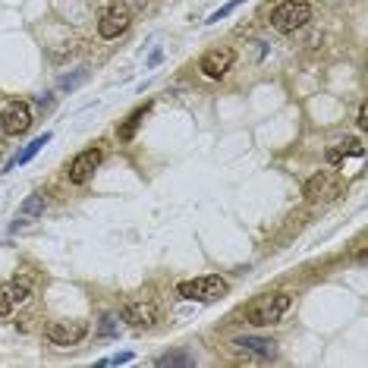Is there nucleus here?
I'll return each instance as SVG.
<instances>
[{
  "mask_svg": "<svg viewBox=\"0 0 368 368\" xmlns=\"http://www.w3.org/2000/svg\"><path fill=\"white\" fill-rule=\"evenodd\" d=\"M293 299L287 293H271V296H258L255 302L246 305V321L255 324V327H268V324H277L280 318L290 312Z\"/></svg>",
  "mask_w": 368,
  "mask_h": 368,
  "instance_id": "f257e3e1",
  "label": "nucleus"
},
{
  "mask_svg": "<svg viewBox=\"0 0 368 368\" xmlns=\"http://www.w3.org/2000/svg\"><path fill=\"white\" fill-rule=\"evenodd\" d=\"M227 290H230L227 280L208 274V277L183 280V283L177 287V296H180V299H186V302H214V299H221Z\"/></svg>",
  "mask_w": 368,
  "mask_h": 368,
  "instance_id": "f03ea898",
  "label": "nucleus"
},
{
  "mask_svg": "<svg viewBox=\"0 0 368 368\" xmlns=\"http://www.w3.org/2000/svg\"><path fill=\"white\" fill-rule=\"evenodd\" d=\"M230 353L246 362H271L274 356H277V343H274L271 337H255V334H249V337L230 340Z\"/></svg>",
  "mask_w": 368,
  "mask_h": 368,
  "instance_id": "7ed1b4c3",
  "label": "nucleus"
},
{
  "mask_svg": "<svg viewBox=\"0 0 368 368\" xmlns=\"http://www.w3.org/2000/svg\"><path fill=\"white\" fill-rule=\"evenodd\" d=\"M309 19H312V7L305 0H283V3L274 7V13H271V25L277 32H283V35L302 29Z\"/></svg>",
  "mask_w": 368,
  "mask_h": 368,
  "instance_id": "20e7f679",
  "label": "nucleus"
},
{
  "mask_svg": "<svg viewBox=\"0 0 368 368\" xmlns=\"http://www.w3.org/2000/svg\"><path fill=\"white\" fill-rule=\"evenodd\" d=\"M340 192H343V180L334 173V170H318L315 177L305 180V189H302V195H305V202H334L340 199Z\"/></svg>",
  "mask_w": 368,
  "mask_h": 368,
  "instance_id": "39448f33",
  "label": "nucleus"
},
{
  "mask_svg": "<svg viewBox=\"0 0 368 368\" xmlns=\"http://www.w3.org/2000/svg\"><path fill=\"white\" fill-rule=\"evenodd\" d=\"M89 334V324L79 321V318H63V321H51L45 327V337L54 346H76L82 337Z\"/></svg>",
  "mask_w": 368,
  "mask_h": 368,
  "instance_id": "423d86ee",
  "label": "nucleus"
},
{
  "mask_svg": "<svg viewBox=\"0 0 368 368\" xmlns=\"http://www.w3.org/2000/svg\"><path fill=\"white\" fill-rule=\"evenodd\" d=\"M32 126V107L25 101H10L0 113V133L3 136H25Z\"/></svg>",
  "mask_w": 368,
  "mask_h": 368,
  "instance_id": "0eeeda50",
  "label": "nucleus"
},
{
  "mask_svg": "<svg viewBox=\"0 0 368 368\" xmlns=\"http://www.w3.org/2000/svg\"><path fill=\"white\" fill-rule=\"evenodd\" d=\"M101 148H85V151H79V155L69 161L67 167V177L73 186H82V183H89L91 177H95V170L101 167Z\"/></svg>",
  "mask_w": 368,
  "mask_h": 368,
  "instance_id": "6e6552de",
  "label": "nucleus"
},
{
  "mask_svg": "<svg viewBox=\"0 0 368 368\" xmlns=\"http://www.w3.org/2000/svg\"><path fill=\"white\" fill-rule=\"evenodd\" d=\"M129 23H133V13H129V7H123V3H117V7L104 10V16L98 19V35L101 38H120L126 29H129Z\"/></svg>",
  "mask_w": 368,
  "mask_h": 368,
  "instance_id": "1a4fd4ad",
  "label": "nucleus"
},
{
  "mask_svg": "<svg viewBox=\"0 0 368 368\" xmlns=\"http://www.w3.org/2000/svg\"><path fill=\"white\" fill-rule=\"evenodd\" d=\"M236 54L230 47H217V51H208L205 57L199 60V69L208 76V79H224V76L233 69Z\"/></svg>",
  "mask_w": 368,
  "mask_h": 368,
  "instance_id": "9d476101",
  "label": "nucleus"
},
{
  "mask_svg": "<svg viewBox=\"0 0 368 368\" xmlns=\"http://www.w3.org/2000/svg\"><path fill=\"white\" fill-rule=\"evenodd\" d=\"M123 321H129L133 327H155L158 305L151 299H129L123 305Z\"/></svg>",
  "mask_w": 368,
  "mask_h": 368,
  "instance_id": "9b49d317",
  "label": "nucleus"
},
{
  "mask_svg": "<svg viewBox=\"0 0 368 368\" xmlns=\"http://www.w3.org/2000/svg\"><path fill=\"white\" fill-rule=\"evenodd\" d=\"M45 211H47V202H45V195H29V199L19 205V214H16V224H13V230H19V227H25V224H32V221H38V217H45Z\"/></svg>",
  "mask_w": 368,
  "mask_h": 368,
  "instance_id": "f8f14e48",
  "label": "nucleus"
},
{
  "mask_svg": "<svg viewBox=\"0 0 368 368\" xmlns=\"http://www.w3.org/2000/svg\"><path fill=\"white\" fill-rule=\"evenodd\" d=\"M47 142H51V133H41V136H38V139H32L29 145H25L23 151H19V155H16V158H10V164H7V167H3V173H10V170L23 167V164H29L32 158H35L38 151H41V148L47 145Z\"/></svg>",
  "mask_w": 368,
  "mask_h": 368,
  "instance_id": "ddd939ff",
  "label": "nucleus"
},
{
  "mask_svg": "<svg viewBox=\"0 0 368 368\" xmlns=\"http://www.w3.org/2000/svg\"><path fill=\"white\" fill-rule=\"evenodd\" d=\"M346 155H349V158H362V155H365V142H362V139H343V142H340V148H327V161H331V164H340Z\"/></svg>",
  "mask_w": 368,
  "mask_h": 368,
  "instance_id": "4468645a",
  "label": "nucleus"
},
{
  "mask_svg": "<svg viewBox=\"0 0 368 368\" xmlns=\"http://www.w3.org/2000/svg\"><path fill=\"white\" fill-rule=\"evenodd\" d=\"M195 362H199V359H195L192 353H186V349H177V353H164V356H158L155 365H158V368H192Z\"/></svg>",
  "mask_w": 368,
  "mask_h": 368,
  "instance_id": "2eb2a0df",
  "label": "nucleus"
},
{
  "mask_svg": "<svg viewBox=\"0 0 368 368\" xmlns=\"http://www.w3.org/2000/svg\"><path fill=\"white\" fill-rule=\"evenodd\" d=\"M145 113H148V104H145V107H139V111H133V113H129V117H126V123L117 129V136H120V139H123V142H129V139H133V136H136V129H139V123H142V120H145Z\"/></svg>",
  "mask_w": 368,
  "mask_h": 368,
  "instance_id": "dca6fc26",
  "label": "nucleus"
},
{
  "mask_svg": "<svg viewBox=\"0 0 368 368\" xmlns=\"http://www.w3.org/2000/svg\"><path fill=\"white\" fill-rule=\"evenodd\" d=\"M7 293H10V299H13V305H23L32 296V280H13L7 287Z\"/></svg>",
  "mask_w": 368,
  "mask_h": 368,
  "instance_id": "f3484780",
  "label": "nucleus"
},
{
  "mask_svg": "<svg viewBox=\"0 0 368 368\" xmlns=\"http://www.w3.org/2000/svg\"><path fill=\"white\" fill-rule=\"evenodd\" d=\"M85 79H89V69H76V73H69V76H60V79H57V89L60 91H73L76 85H82Z\"/></svg>",
  "mask_w": 368,
  "mask_h": 368,
  "instance_id": "a211bd4d",
  "label": "nucleus"
},
{
  "mask_svg": "<svg viewBox=\"0 0 368 368\" xmlns=\"http://www.w3.org/2000/svg\"><path fill=\"white\" fill-rule=\"evenodd\" d=\"M98 337H120L117 315H101V321H98Z\"/></svg>",
  "mask_w": 368,
  "mask_h": 368,
  "instance_id": "6ab92c4d",
  "label": "nucleus"
},
{
  "mask_svg": "<svg viewBox=\"0 0 368 368\" xmlns=\"http://www.w3.org/2000/svg\"><path fill=\"white\" fill-rule=\"evenodd\" d=\"M239 3H246V0H230V3H227V7H221V10H217V13H211V16H208V23H221V19H227V16L230 13H233V10L236 7H239Z\"/></svg>",
  "mask_w": 368,
  "mask_h": 368,
  "instance_id": "aec40b11",
  "label": "nucleus"
},
{
  "mask_svg": "<svg viewBox=\"0 0 368 368\" xmlns=\"http://www.w3.org/2000/svg\"><path fill=\"white\" fill-rule=\"evenodd\" d=\"M13 309H16V305H13V299H10L7 287H3V290H0V318H10V315H13Z\"/></svg>",
  "mask_w": 368,
  "mask_h": 368,
  "instance_id": "412c9836",
  "label": "nucleus"
},
{
  "mask_svg": "<svg viewBox=\"0 0 368 368\" xmlns=\"http://www.w3.org/2000/svg\"><path fill=\"white\" fill-rule=\"evenodd\" d=\"M126 362H133V353H120V356H111V359H101L98 365H126Z\"/></svg>",
  "mask_w": 368,
  "mask_h": 368,
  "instance_id": "4be33fe9",
  "label": "nucleus"
},
{
  "mask_svg": "<svg viewBox=\"0 0 368 368\" xmlns=\"http://www.w3.org/2000/svg\"><path fill=\"white\" fill-rule=\"evenodd\" d=\"M356 123H359V129H368V107L365 104H359V120H356Z\"/></svg>",
  "mask_w": 368,
  "mask_h": 368,
  "instance_id": "5701e85b",
  "label": "nucleus"
},
{
  "mask_svg": "<svg viewBox=\"0 0 368 368\" xmlns=\"http://www.w3.org/2000/svg\"><path fill=\"white\" fill-rule=\"evenodd\" d=\"M51 107H54V98L51 95H41V98H38V111H51Z\"/></svg>",
  "mask_w": 368,
  "mask_h": 368,
  "instance_id": "b1692460",
  "label": "nucleus"
},
{
  "mask_svg": "<svg viewBox=\"0 0 368 368\" xmlns=\"http://www.w3.org/2000/svg\"><path fill=\"white\" fill-rule=\"evenodd\" d=\"M0 148H3V139H0Z\"/></svg>",
  "mask_w": 368,
  "mask_h": 368,
  "instance_id": "393cba45",
  "label": "nucleus"
}]
</instances>
